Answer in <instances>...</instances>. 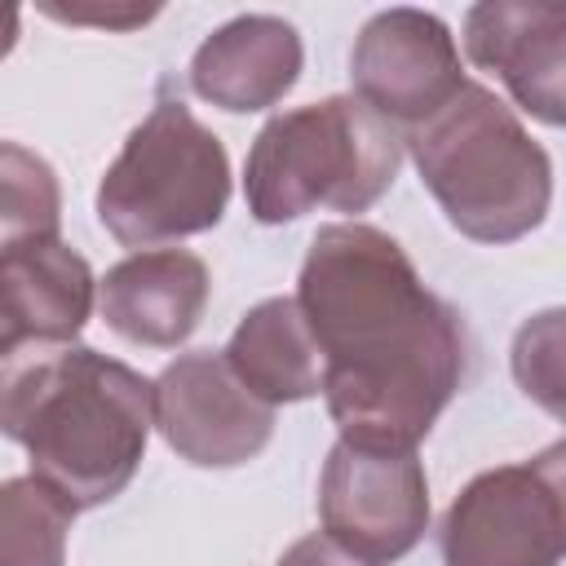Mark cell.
Returning <instances> with one entry per match:
<instances>
[{"label": "cell", "mask_w": 566, "mask_h": 566, "mask_svg": "<svg viewBox=\"0 0 566 566\" xmlns=\"http://www.w3.org/2000/svg\"><path fill=\"white\" fill-rule=\"evenodd\" d=\"M323 358V398L340 442L416 451L464 380V323L424 287L407 248L336 221L310 239L296 296Z\"/></svg>", "instance_id": "1"}, {"label": "cell", "mask_w": 566, "mask_h": 566, "mask_svg": "<svg viewBox=\"0 0 566 566\" xmlns=\"http://www.w3.org/2000/svg\"><path fill=\"white\" fill-rule=\"evenodd\" d=\"M150 380L88 345H27L0 358V433L75 509L115 500L150 442Z\"/></svg>", "instance_id": "2"}, {"label": "cell", "mask_w": 566, "mask_h": 566, "mask_svg": "<svg viewBox=\"0 0 566 566\" xmlns=\"http://www.w3.org/2000/svg\"><path fill=\"white\" fill-rule=\"evenodd\" d=\"M407 150L442 217L473 243L531 234L553 203L548 150L486 84L464 80L447 106L407 128Z\"/></svg>", "instance_id": "3"}, {"label": "cell", "mask_w": 566, "mask_h": 566, "mask_svg": "<svg viewBox=\"0 0 566 566\" xmlns=\"http://www.w3.org/2000/svg\"><path fill=\"white\" fill-rule=\"evenodd\" d=\"M402 137L354 93L270 115L243 164L248 212L261 226L314 208L367 212L398 177Z\"/></svg>", "instance_id": "4"}, {"label": "cell", "mask_w": 566, "mask_h": 566, "mask_svg": "<svg viewBox=\"0 0 566 566\" xmlns=\"http://www.w3.org/2000/svg\"><path fill=\"white\" fill-rule=\"evenodd\" d=\"M230 203L221 137L177 97H159L97 186V221L137 252L212 230Z\"/></svg>", "instance_id": "5"}, {"label": "cell", "mask_w": 566, "mask_h": 566, "mask_svg": "<svg viewBox=\"0 0 566 566\" xmlns=\"http://www.w3.org/2000/svg\"><path fill=\"white\" fill-rule=\"evenodd\" d=\"M562 442L478 473L442 517V566H557L566 553Z\"/></svg>", "instance_id": "6"}, {"label": "cell", "mask_w": 566, "mask_h": 566, "mask_svg": "<svg viewBox=\"0 0 566 566\" xmlns=\"http://www.w3.org/2000/svg\"><path fill=\"white\" fill-rule=\"evenodd\" d=\"M318 517L332 539L371 566L407 557L429 531V478L420 455L336 442L318 478Z\"/></svg>", "instance_id": "7"}, {"label": "cell", "mask_w": 566, "mask_h": 566, "mask_svg": "<svg viewBox=\"0 0 566 566\" xmlns=\"http://www.w3.org/2000/svg\"><path fill=\"white\" fill-rule=\"evenodd\" d=\"M150 420L164 442L199 469H234L274 438V407L252 398L221 354L195 349L150 380Z\"/></svg>", "instance_id": "8"}, {"label": "cell", "mask_w": 566, "mask_h": 566, "mask_svg": "<svg viewBox=\"0 0 566 566\" xmlns=\"http://www.w3.org/2000/svg\"><path fill=\"white\" fill-rule=\"evenodd\" d=\"M354 97L385 124H424L464 84L451 27L424 9H380L363 22L349 53Z\"/></svg>", "instance_id": "9"}, {"label": "cell", "mask_w": 566, "mask_h": 566, "mask_svg": "<svg viewBox=\"0 0 566 566\" xmlns=\"http://www.w3.org/2000/svg\"><path fill=\"white\" fill-rule=\"evenodd\" d=\"M464 53L504 80L513 102L539 124L566 119V9L539 0H482L464 13Z\"/></svg>", "instance_id": "10"}, {"label": "cell", "mask_w": 566, "mask_h": 566, "mask_svg": "<svg viewBox=\"0 0 566 566\" xmlns=\"http://www.w3.org/2000/svg\"><path fill=\"white\" fill-rule=\"evenodd\" d=\"M208 265L186 248L133 252L97 283V310L106 327L146 349H177L190 340L208 310Z\"/></svg>", "instance_id": "11"}, {"label": "cell", "mask_w": 566, "mask_h": 566, "mask_svg": "<svg viewBox=\"0 0 566 566\" xmlns=\"http://www.w3.org/2000/svg\"><path fill=\"white\" fill-rule=\"evenodd\" d=\"M93 296L97 279L62 234L0 256V358L27 345L75 340L93 314Z\"/></svg>", "instance_id": "12"}, {"label": "cell", "mask_w": 566, "mask_h": 566, "mask_svg": "<svg viewBox=\"0 0 566 566\" xmlns=\"http://www.w3.org/2000/svg\"><path fill=\"white\" fill-rule=\"evenodd\" d=\"M301 62L305 49L292 22L274 13H239L195 49L190 88L230 115H252L292 93Z\"/></svg>", "instance_id": "13"}, {"label": "cell", "mask_w": 566, "mask_h": 566, "mask_svg": "<svg viewBox=\"0 0 566 566\" xmlns=\"http://www.w3.org/2000/svg\"><path fill=\"white\" fill-rule=\"evenodd\" d=\"M239 385L265 407L305 402L323 389V358L292 296H270L252 305L221 349Z\"/></svg>", "instance_id": "14"}, {"label": "cell", "mask_w": 566, "mask_h": 566, "mask_svg": "<svg viewBox=\"0 0 566 566\" xmlns=\"http://www.w3.org/2000/svg\"><path fill=\"white\" fill-rule=\"evenodd\" d=\"M75 504L44 478L0 482V566H66Z\"/></svg>", "instance_id": "15"}, {"label": "cell", "mask_w": 566, "mask_h": 566, "mask_svg": "<svg viewBox=\"0 0 566 566\" xmlns=\"http://www.w3.org/2000/svg\"><path fill=\"white\" fill-rule=\"evenodd\" d=\"M62 226V186L57 172L27 146L0 142V256L57 239Z\"/></svg>", "instance_id": "16"}, {"label": "cell", "mask_w": 566, "mask_h": 566, "mask_svg": "<svg viewBox=\"0 0 566 566\" xmlns=\"http://www.w3.org/2000/svg\"><path fill=\"white\" fill-rule=\"evenodd\" d=\"M513 376L531 398H539L553 416H562V310H548L517 332Z\"/></svg>", "instance_id": "17"}, {"label": "cell", "mask_w": 566, "mask_h": 566, "mask_svg": "<svg viewBox=\"0 0 566 566\" xmlns=\"http://www.w3.org/2000/svg\"><path fill=\"white\" fill-rule=\"evenodd\" d=\"M279 566H371L363 562L358 553H349L340 539H332L327 531H314V535H301L283 557Z\"/></svg>", "instance_id": "18"}, {"label": "cell", "mask_w": 566, "mask_h": 566, "mask_svg": "<svg viewBox=\"0 0 566 566\" xmlns=\"http://www.w3.org/2000/svg\"><path fill=\"white\" fill-rule=\"evenodd\" d=\"M44 13L49 18H57V22H93V27H115V31H124V27H142V22H150L159 9H137V4H124V9H57V4H44Z\"/></svg>", "instance_id": "19"}, {"label": "cell", "mask_w": 566, "mask_h": 566, "mask_svg": "<svg viewBox=\"0 0 566 566\" xmlns=\"http://www.w3.org/2000/svg\"><path fill=\"white\" fill-rule=\"evenodd\" d=\"M18 27H22V13L13 4H0V57L18 44Z\"/></svg>", "instance_id": "20"}]
</instances>
